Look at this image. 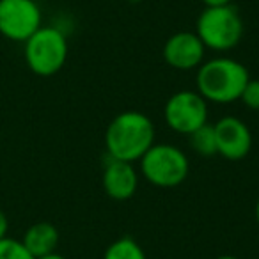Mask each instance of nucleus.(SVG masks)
I'll return each instance as SVG.
<instances>
[{
  "mask_svg": "<svg viewBox=\"0 0 259 259\" xmlns=\"http://www.w3.org/2000/svg\"><path fill=\"white\" fill-rule=\"evenodd\" d=\"M155 144V126L146 114L137 110L121 112L105 132L108 158L134 163Z\"/></svg>",
  "mask_w": 259,
  "mask_h": 259,
  "instance_id": "f257e3e1",
  "label": "nucleus"
},
{
  "mask_svg": "<svg viewBox=\"0 0 259 259\" xmlns=\"http://www.w3.org/2000/svg\"><path fill=\"white\" fill-rule=\"evenodd\" d=\"M250 80L248 69L233 59H211L197 71V93L206 101L231 103L240 100L245 85Z\"/></svg>",
  "mask_w": 259,
  "mask_h": 259,
  "instance_id": "f03ea898",
  "label": "nucleus"
},
{
  "mask_svg": "<svg viewBox=\"0 0 259 259\" xmlns=\"http://www.w3.org/2000/svg\"><path fill=\"white\" fill-rule=\"evenodd\" d=\"M199 39L215 52L233 50L243 36V22L233 6L206 8L197 18Z\"/></svg>",
  "mask_w": 259,
  "mask_h": 259,
  "instance_id": "7ed1b4c3",
  "label": "nucleus"
},
{
  "mask_svg": "<svg viewBox=\"0 0 259 259\" xmlns=\"http://www.w3.org/2000/svg\"><path fill=\"white\" fill-rule=\"evenodd\" d=\"M141 172L151 185L172 188L181 185L190 172V162L180 148L170 144H153L141 160Z\"/></svg>",
  "mask_w": 259,
  "mask_h": 259,
  "instance_id": "20e7f679",
  "label": "nucleus"
},
{
  "mask_svg": "<svg viewBox=\"0 0 259 259\" xmlns=\"http://www.w3.org/2000/svg\"><path fill=\"white\" fill-rule=\"evenodd\" d=\"M68 59V41L55 27H39L25 41V62L32 73L52 76L62 69Z\"/></svg>",
  "mask_w": 259,
  "mask_h": 259,
  "instance_id": "39448f33",
  "label": "nucleus"
},
{
  "mask_svg": "<svg viewBox=\"0 0 259 259\" xmlns=\"http://www.w3.org/2000/svg\"><path fill=\"white\" fill-rule=\"evenodd\" d=\"M163 114L170 130L190 135L208 121V101L195 91H180L167 100Z\"/></svg>",
  "mask_w": 259,
  "mask_h": 259,
  "instance_id": "423d86ee",
  "label": "nucleus"
},
{
  "mask_svg": "<svg viewBox=\"0 0 259 259\" xmlns=\"http://www.w3.org/2000/svg\"><path fill=\"white\" fill-rule=\"evenodd\" d=\"M41 25V9L34 0H0V34L25 43Z\"/></svg>",
  "mask_w": 259,
  "mask_h": 259,
  "instance_id": "0eeeda50",
  "label": "nucleus"
},
{
  "mask_svg": "<svg viewBox=\"0 0 259 259\" xmlns=\"http://www.w3.org/2000/svg\"><path fill=\"white\" fill-rule=\"evenodd\" d=\"M215 128V139H217V153L222 155L226 160L238 162L243 160L248 155L252 148V135L248 126L241 119L227 115L222 117Z\"/></svg>",
  "mask_w": 259,
  "mask_h": 259,
  "instance_id": "6e6552de",
  "label": "nucleus"
},
{
  "mask_svg": "<svg viewBox=\"0 0 259 259\" xmlns=\"http://www.w3.org/2000/svg\"><path fill=\"white\" fill-rule=\"evenodd\" d=\"M206 47L194 32H176L163 45V59L169 66L187 71L199 66L204 59Z\"/></svg>",
  "mask_w": 259,
  "mask_h": 259,
  "instance_id": "1a4fd4ad",
  "label": "nucleus"
},
{
  "mask_svg": "<svg viewBox=\"0 0 259 259\" xmlns=\"http://www.w3.org/2000/svg\"><path fill=\"white\" fill-rule=\"evenodd\" d=\"M139 187L137 170L130 162L121 160H108V163L103 169V188L108 197L115 201H126L134 197Z\"/></svg>",
  "mask_w": 259,
  "mask_h": 259,
  "instance_id": "9d476101",
  "label": "nucleus"
},
{
  "mask_svg": "<svg viewBox=\"0 0 259 259\" xmlns=\"http://www.w3.org/2000/svg\"><path fill=\"white\" fill-rule=\"evenodd\" d=\"M22 241L34 257H43L55 252L59 245V231L50 222H37L25 231Z\"/></svg>",
  "mask_w": 259,
  "mask_h": 259,
  "instance_id": "9b49d317",
  "label": "nucleus"
},
{
  "mask_svg": "<svg viewBox=\"0 0 259 259\" xmlns=\"http://www.w3.org/2000/svg\"><path fill=\"white\" fill-rule=\"evenodd\" d=\"M103 259H148L142 247L134 238H119L108 245Z\"/></svg>",
  "mask_w": 259,
  "mask_h": 259,
  "instance_id": "f8f14e48",
  "label": "nucleus"
},
{
  "mask_svg": "<svg viewBox=\"0 0 259 259\" xmlns=\"http://www.w3.org/2000/svg\"><path fill=\"white\" fill-rule=\"evenodd\" d=\"M190 144L195 149V153L202 156H213L217 153V139H215V128L213 124H202L194 134L188 135Z\"/></svg>",
  "mask_w": 259,
  "mask_h": 259,
  "instance_id": "ddd939ff",
  "label": "nucleus"
},
{
  "mask_svg": "<svg viewBox=\"0 0 259 259\" xmlns=\"http://www.w3.org/2000/svg\"><path fill=\"white\" fill-rule=\"evenodd\" d=\"M0 259H36L27 247L23 245L22 240L15 238H0Z\"/></svg>",
  "mask_w": 259,
  "mask_h": 259,
  "instance_id": "4468645a",
  "label": "nucleus"
},
{
  "mask_svg": "<svg viewBox=\"0 0 259 259\" xmlns=\"http://www.w3.org/2000/svg\"><path fill=\"white\" fill-rule=\"evenodd\" d=\"M240 100L243 101L248 108L259 110V80H248L243 93H241Z\"/></svg>",
  "mask_w": 259,
  "mask_h": 259,
  "instance_id": "2eb2a0df",
  "label": "nucleus"
},
{
  "mask_svg": "<svg viewBox=\"0 0 259 259\" xmlns=\"http://www.w3.org/2000/svg\"><path fill=\"white\" fill-rule=\"evenodd\" d=\"M8 229H9V220L6 217V213L0 209V238L8 236Z\"/></svg>",
  "mask_w": 259,
  "mask_h": 259,
  "instance_id": "dca6fc26",
  "label": "nucleus"
},
{
  "mask_svg": "<svg viewBox=\"0 0 259 259\" xmlns=\"http://www.w3.org/2000/svg\"><path fill=\"white\" fill-rule=\"evenodd\" d=\"M206 8H219V6H229L233 0H202Z\"/></svg>",
  "mask_w": 259,
  "mask_h": 259,
  "instance_id": "f3484780",
  "label": "nucleus"
},
{
  "mask_svg": "<svg viewBox=\"0 0 259 259\" xmlns=\"http://www.w3.org/2000/svg\"><path fill=\"white\" fill-rule=\"evenodd\" d=\"M37 259H66V257L61 254H57V252H52V254H47V255H43V257H37Z\"/></svg>",
  "mask_w": 259,
  "mask_h": 259,
  "instance_id": "a211bd4d",
  "label": "nucleus"
},
{
  "mask_svg": "<svg viewBox=\"0 0 259 259\" xmlns=\"http://www.w3.org/2000/svg\"><path fill=\"white\" fill-rule=\"evenodd\" d=\"M255 219H257V222H259V199H257V202H255Z\"/></svg>",
  "mask_w": 259,
  "mask_h": 259,
  "instance_id": "6ab92c4d",
  "label": "nucleus"
},
{
  "mask_svg": "<svg viewBox=\"0 0 259 259\" xmlns=\"http://www.w3.org/2000/svg\"><path fill=\"white\" fill-rule=\"evenodd\" d=\"M217 259H238V257H234V255H220V257H217Z\"/></svg>",
  "mask_w": 259,
  "mask_h": 259,
  "instance_id": "aec40b11",
  "label": "nucleus"
}]
</instances>
